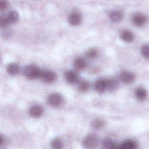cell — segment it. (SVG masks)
Instances as JSON below:
<instances>
[{
	"mask_svg": "<svg viewBox=\"0 0 149 149\" xmlns=\"http://www.w3.org/2000/svg\"><path fill=\"white\" fill-rule=\"evenodd\" d=\"M99 144V138L94 135L86 136L82 141V145L85 148L93 149L98 147Z\"/></svg>",
	"mask_w": 149,
	"mask_h": 149,
	"instance_id": "6da1fadb",
	"label": "cell"
},
{
	"mask_svg": "<svg viewBox=\"0 0 149 149\" xmlns=\"http://www.w3.org/2000/svg\"><path fill=\"white\" fill-rule=\"evenodd\" d=\"M42 71L38 67L34 65L27 66L24 69V75L27 78L31 79H37L40 77Z\"/></svg>",
	"mask_w": 149,
	"mask_h": 149,
	"instance_id": "7a4b0ae2",
	"label": "cell"
},
{
	"mask_svg": "<svg viewBox=\"0 0 149 149\" xmlns=\"http://www.w3.org/2000/svg\"><path fill=\"white\" fill-rule=\"evenodd\" d=\"M56 77V74L54 72L46 70L42 71L39 78L45 83H51L55 81Z\"/></svg>",
	"mask_w": 149,
	"mask_h": 149,
	"instance_id": "3957f363",
	"label": "cell"
},
{
	"mask_svg": "<svg viewBox=\"0 0 149 149\" xmlns=\"http://www.w3.org/2000/svg\"><path fill=\"white\" fill-rule=\"evenodd\" d=\"M63 97L61 95L55 93L49 96L48 99V103L51 107H58L63 103Z\"/></svg>",
	"mask_w": 149,
	"mask_h": 149,
	"instance_id": "277c9868",
	"label": "cell"
},
{
	"mask_svg": "<svg viewBox=\"0 0 149 149\" xmlns=\"http://www.w3.org/2000/svg\"><path fill=\"white\" fill-rule=\"evenodd\" d=\"M147 20V17L142 13H136L132 17L133 23L137 27L143 26L146 23Z\"/></svg>",
	"mask_w": 149,
	"mask_h": 149,
	"instance_id": "5b68a950",
	"label": "cell"
},
{
	"mask_svg": "<svg viewBox=\"0 0 149 149\" xmlns=\"http://www.w3.org/2000/svg\"><path fill=\"white\" fill-rule=\"evenodd\" d=\"M65 76L66 81L71 84H75L79 80V75L74 71H68L65 72Z\"/></svg>",
	"mask_w": 149,
	"mask_h": 149,
	"instance_id": "8992f818",
	"label": "cell"
},
{
	"mask_svg": "<svg viewBox=\"0 0 149 149\" xmlns=\"http://www.w3.org/2000/svg\"><path fill=\"white\" fill-rule=\"evenodd\" d=\"M120 79L124 83L126 84H130L134 81L135 76L131 72H123L120 74Z\"/></svg>",
	"mask_w": 149,
	"mask_h": 149,
	"instance_id": "52a82bcc",
	"label": "cell"
},
{
	"mask_svg": "<svg viewBox=\"0 0 149 149\" xmlns=\"http://www.w3.org/2000/svg\"><path fill=\"white\" fill-rule=\"evenodd\" d=\"M69 21L70 24L73 26H77L80 24L81 17L77 12H73L69 16Z\"/></svg>",
	"mask_w": 149,
	"mask_h": 149,
	"instance_id": "ba28073f",
	"label": "cell"
},
{
	"mask_svg": "<svg viewBox=\"0 0 149 149\" xmlns=\"http://www.w3.org/2000/svg\"><path fill=\"white\" fill-rule=\"evenodd\" d=\"M137 144L134 140L128 139L120 145V149H137Z\"/></svg>",
	"mask_w": 149,
	"mask_h": 149,
	"instance_id": "9c48e42d",
	"label": "cell"
},
{
	"mask_svg": "<svg viewBox=\"0 0 149 149\" xmlns=\"http://www.w3.org/2000/svg\"><path fill=\"white\" fill-rule=\"evenodd\" d=\"M102 148L103 149H120V145L111 139H106L102 141Z\"/></svg>",
	"mask_w": 149,
	"mask_h": 149,
	"instance_id": "30bf717a",
	"label": "cell"
},
{
	"mask_svg": "<svg viewBox=\"0 0 149 149\" xmlns=\"http://www.w3.org/2000/svg\"><path fill=\"white\" fill-rule=\"evenodd\" d=\"M43 113V109L38 105L33 106L29 110V113L31 116L35 118L40 117Z\"/></svg>",
	"mask_w": 149,
	"mask_h": 149,
	"instance_id": "8fae6325",
	"label": "cell"
},
{
	"mask_svg": "<svg viewBox=\"0 0 149 149\" xmlns=\"http://www.w3.org/2000/svg\"><path fill=\"white\" fill-rule=\"evenodd\" d=\"M95 90L99 93H102L107 90V81L106 79H100L96 81L95 83Z\"/></svg>",
	"mask_w": 149,
	"mask_h": 149,
	"instance_id": "7c38bea8",
	"label": "cell"
},
{
	"mask_svg": "<svg viewBox=\"0 0 149 149\" xmlns=\"http://www.w3.org/2000/svg\"><path fill=\"white\" fill-rule=\"evenodd\" d=\"M74 66L77 70H83L86 67V62L83 58H78L74 60Z\"/></svg>",
	"mask_w": 149,
	"mask_h": 149,
	"instance_id": "4fadbf2b",
	"label": "cell"
},
{
	"mask_svg": "<svg viewBox=\"0 0 149 149\" xmlns=\"http://www.w3.org/2000/svg\"><path fill=\"white\" fill-rule=\"evenodd\" d=\"M121 39L126 42H130L134 39L133 33L129 30H124L121 33Z\"/></svg>",
	"mask_w": 149,
	"mask_h": 149,
	"instance_id": "5bb4252c",
	"label": "cell"
},
{
	"mask_svg": "<svg viewBox=\"0 0 149 149\" xmlns=\"http://www.w3.org/2000/svg\"><path fill=\"white\" fill-rule=\"evenodd\" d=\"M107 81V89L109 91H114L117 89L119 86L118 81L115 79H106Z\"/></svg>",
	"mask_w": 149,
	"mask_h": 149,
	"instance_id": "9a60e30c",
	"label": "cell"
},
{
	"mask_svg": "<svg viewBox=\"0 0 149 149\" xmlns=\"http://www.w3.org/2000/svg\"><path fill=\"white\" fill-rule=\"evenodd\" d=\"M135 95L138 100H143L147 98L148 93L145 88L139 87L136 90Z\"/></svg>",
	"mask_w": 149,
	"mask_h": 149,
	"instance_id": "2e32d148",
	"label": "cell"
},
{
	"mask_svg": "<svg viewBox=\"0 0 149 149\" xmlns=\"http://www.w3.org/2000/svg\"><path fill=\"white\" fill-rule=\"evenodd\" d=\"M123 14L120 11H114L110 15V19L113 22H117L121 21L123 18Z\"/></svg>",
	"mask_w": 149,
	"mask_h": 149,
	"instance_id": "e0dca14e",
	"label": "cell"
},
{
	"mask_svg": "<svg viewBox=\"0 0 149 149\" xmlns=\"http://www.w3.org/2000/svg\"><path fill=\"white\" fill-rule=\"evenodd\" d=\"M19 16L17 12L15 11L10 12L7 16V19L9 24L14 23L18 20Z\"/></svg>",
	"mask_w": 149,
	"mask_h": 149,
	"instance_id": "ac0fdd59",
	"label": "cell"
},
{
	"mask_svg": "<svg viewBox=\"0 0 149 149\" xmlns=\"http://www.w3.org/2000/svg\"><path fill=\"white\" fill-rule=\"evenodd\" d=\"M51 147L53 149H62L63 147V143L61 139L55 138L52 141Z\"/></svg>",
	"mask_w": 149,
	"mask_h": 149,
	"instance_id": "d6986e66",
	"label": "cell"
},
{
	"mask_svg": "<svg viewBox=\"0 0 149 149\" xmlns=\"http://www.w3.org/2000/svg\"><path fill=\"white\" fill-rule=\"evenodd\" d=\"M7 71L10 74H16L19 72V67L15 64H11L8 66Z\"/></svg>",
	"mask_w": 149,
	"mask_h": 149,
	"instance_id": "ffe728a7",
	"label": "cell"
},
{
	"mask_svg": "<svg viewBox=\"0 0 149 149\" xmlns=\"http://www.w3.org/2000/svg\"><path fill=\"white\" fill-rule=\"evenodd\" d=\"M89 86H90V85H89V83L86 81H82L79 83V89L81 92H86L89 89Z\"/></svg>",
	"mask_w": 149,
	"mask_h": 149,
	"instance_id": "44dd1931",
	"label": "cell"
},
{
	"mask_svg": "<svg viewBox=\"0 0 149 149\" xmlns=\"http://www.w3.org/2000/svg\"><path fill=\"white\" fill-rule=\"evenodd\" d=\"M98 52L97 49H91L88 51L87 52V56L89 58H94L97 57Z\"/></svg>",
	"mask_w": 149,
	"mask_h": 149,
	"instance_id": "7402d4cb",
	"label": "cell"
},
{
	"mask_svg": "<svg viewBox=\"0 0 149 149\" xmlns=\"http://www.w3.org/2000/svg\"><path fill=\"white\" fill-rule=\"evenodd\" d=\"M104 125V122L100 120H96L94 121L92 123V126L95 129L101 128Z\"/></svg>",
	"mask_w": 149,
	"mask_h": 149,
	"instance_id": "603a6c76",
	"label": "cell"
},
{
	"mask_svg": "<svg viewBox=\"0 0 149 149\" xmlns=\"http://www.w3.org/2000/svg\"><path fill=\"white\" fill-rule=\"evenodd\" d=\"M142 55L145 58H149V45L142 46L141 50Z\"/></svg>",
	"mask_w": 149,
	"mask_h": 149,
	"instance_id": "cb8c5ba5",
	"label": "cell"
},
{
	"mask_svg": "<svg viewBox=\"0 0 149 149\" xmlns=\"http://www.w3.org/2000/svg\"><path fill=\"white\" fill-rule=\"evenodd\" d=\"M9 24L7 17L0 15V28H3L7 27Z\"/></svg>",
	"mask_w": 149,
	"mask_h": 149,
	"instance_id": "d4e9b609",
	"label": "cell"
},
{
	"mask_svg": "<svg viewBox=\"0 0 149 149\" xmlns=\"http://www.w3.org/2000/svg\"><path fill=\"white\" fill-rule=\"evenodd\" d=\"M9 6V3L7 0H0V11L4 10Z\"/></svg>",
	"mask_w": 149,
	"mask_h": 149,
	"instance_id": "484cf974",
	"label": "cell"
},
{
	"mask_svg": "<svg viewBox=\"0 0 149 149\" xmlns=\"http://www.w3.org/2000/svg\"><path fill=\"white\" fill-rule=\"evenodd\" d=\"M4 141V138L2 135L0 134V147L2 145Z\"/></svg>",
	"mask_w": 149,
	"mask_h": 149,
	"instance_id": "4316f807",
	"label": "cell"
}]
</instances>
